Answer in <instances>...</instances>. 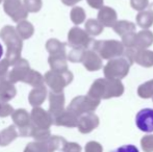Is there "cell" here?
I'll list each match as a JSON object with an SVG mask.
<instances>
[{
	"instance_id": "obj_1",
	"label": "cell",
	"mask_w": 153,
	"mask_h": 152,
	"mask_svg": "<svg viewBox=\"0 0 153 152\" xmlns=\"http://www.w3.org/2000/svg\"><path fill=\"white\" fill-rule=\"evenodd\" d=\"M0 38L4 41L7 47L5 59H7L13 66L18 59H21V52L23 49L22 38L19 36L15 27L10 25H6L0 30Z\"/></svg>"
},
{
	"instance_id": "obj_2",
	"label": "cell",
	"mask_w": 153,
	"mask_h": 152,
	"mask_svg": "<svg viewBox=\"0 0 153 152\" xmlns=\"http://www.w3.org/2000/svg\"><path fill=\"white\" fill-rule=\"evenodd\" d=\"M73 75L70 71L56 72L50 70L47 71L44 75L45 83L52 90L53 92H62L65 87L72 81Z\"/></svg>"
},
{
	"instance_id": "obj_3",
	"label": "cell",
	"mask_w": 153,
	"mask_h": 152,
	"mask_svg": "<svg viewBox=\"0 0 153 152\" xmlns=\"http://www.w3.org/2000/svg\"><path fill=\"white\" fill-rule=\"evenodd\" d=\"M13 122L15 123V126L18 128V132L20 136H31L33 131V125L31 123L30 114H28L26 110H14L12 115Z\"/></svg>"
},
{
	"instance_id": "obj_4",
	"label": "cell",
	"mask_w": 153,
	"mask_h": 152,
	"mask_svg": "<svg viewBox=\"0 0 153 152\" xmlns=\"http://www.w3.org/2000/svg\"><path fill=\"white\" fill-rule=\"evenodd\" d=\"M99 100L95 99V98L88 96H78V97L74 98L71 101L70 105H69L68 110L73 112L74 114H76L78 117L89 114V113L95 110V108L98 106Z\"/></svg>"
},
{
	"instance_id": "obj_5",
	"label": "cell",
	"mask_w": 153,
	"mask_h": 152,
	"mask_svg": "<svg viewBox=\"0 0 153 152\" xmlns=\"http://www.w3.org/2000/svg\"><path fill=\"white\" fill-rule=\"evenodd\" d=\"M3 10L15 22H21L28 16V10L21 0H3Z\"/></svg>"
},
{
	"instance_id": "obj_6",
	"label": "cell",
	"mask_w": 153,
	"mask_h": 152,
	"mask_svg": "<svg viewBox=\"0 0 153 152\" xmlns=\"http://www.w3.org/2000/svg\"><path fill=\"white\" fill-rule=\"evenodd\" d=\"M31 123L34 127L49 129L52 124H54L53 116L49 112H46L42 108H33L30 114Z\"/></svg>"
},
{
	"instance_id": "obj_7",
	"label": "cell",
	"mask_w": 153,
	"mask_h": 152,
	"mask_svg": "<svg viewBox=\"0 0 153 152\" xmlns=\"http://www.w3.org/2000/svg\"><path fill=\"white\" fill-rule=\"evenodd\" d=\"M30 67L29 63L24 59H20L13 65V69L10 71L7 76V79L12 83H16L19 81L24 82L25 78L30 72Z\"/></svg>"
},
{
	"instance_id": "obj_8",
	"label": "cell",
	"mask_w": 153,
	"mask_h": 152,
	"mask_svg": "<svg viewBox=\"0 0 153 152\" xmlns=\"http://www.w3.org/2000/svg\"><path fill=\"white\" fill-rule=\"evenodd\" d=\"M129 65L125 59H119L111 61L107 64L104 69L105 76L108 78H122L127 74Z\"/></svg>"
},
{
	"instance_id": "obj_9",
	"label": "cell",
	"mask_w": 153,
	"mask_h": 152,
	"mask_svg": "<svg viewBox=\"0 0 153 152\" xmlns=\"http://www.w3.org/2000/svg\"><path fill=\"white\" fill-rule=\"evenodd\" d=\"M69 45L73 48H87L91 43L88 33L78 27H73L68 35Z\"/></svg>"
},
{
	"instance_id": "obj_10",
	"label": "cell",
	"mask_w": 153,
	"mask_h": 152,
	"mask_svg": "<svg viewBox=\"0 0 153 152\" xmlns=\"http://www.w3.org/2000/svg\"><path fill=\"white\" fill-rule=\"evenodd\" d=\"M135 124L137 128L144 132H153V110L144 108L135 116Z\"/></svg>"
},
{
	"instance_id": "obj_11",
	"label": "cell",
	"mask_w": 153,
	"mask_h": 152,
	"mask_svg": "<svg viewBox=\"0 0 153 152\" xmlns=\"http://www.w3.org/2000/svg\"><path fill=\"white\" fill-rule=\"evenodd\" d=\"M65 108V95L62 92H53L49 93V113L53 118L64 112Z\"/></svg>"
},
{
	"instance_id": "obj_12",
	"label": "cell",
	"mask_w": 153,
	"mask_h": 152,
	"mask_svg": "<svg viewBox=\"0 0 153 152\" xmlns=\"http://www.w3.org/2000/svg\"><path fill=\"white\" fill-rule=\"evenodd\" d=\"M99 125V119L95 114L89 113V114H85L79 117V121H78V130L79 132L85 134V133H90L91 131L97 128Z\"/></svg>"
},
{
	"instance_id": "obj_13",
	"label": "cell",
	"mask_w": 153,
	"mask_h": 152,
	"mask_svg": "<svg viewBox=\"0 0 153 152\" xmlns=\"http://www.w3.org/2000/svg\"><path fill=\"white\" fill-rule=\"evenodd\" d=\"M54 124L57 126H65V127H77L79 121V117L71 110H64L62 114L53 118Z\"/></svg>"
},
{
	"instance_id": "obj_14",
	"label": "cell",
	"mask_w": 153,
	"mask_h": 152,
	"mask_svg": "<svg viewBox=\"0 0 153 152\" xmlns=\"http://www.w3.org/2000/svg\"><path fill=\"white\" fill-rule=\"evenodd\" d=\"M67 141L59 136H51L49 139L39 142L43 152H55L56 150H62Z\"/></svg>"
},
{
	"instance_id": "obj_15",
	"label": "cell",
	"mask_w": 153,
	"mask_h": 152,
	"mask_svg": "<svg viewBox=\"0 0 153 152\" xmlns=\"http://www.w3.org/2000/svg\"><path fill=\"white\" fill-rule=\"evenodd\" d=\"M17 90L7 78H0V101L7 102L16 96Z\"/></svg>"
},
{
	"instance_id": "obj_16",
	"label": "cell",
	"mask_w": 153,
	"mask_h": 152,
	"mask_svg": "<svg viewBox=\"0 0 153 152\" xmlns=\"http://www.w3.org/2000/svg\"><path fill=\"white\" fill-rule=\"evenodd\" d=\"M46 97H47V89L45 87V85L40 87H34L28 95L29 104L33 106V108H39V106H41L44 103Z\"/></svg>"
},
{
	"instance_id": "obj_17",
	"label": "cell",
	"mask_w": 153,
	"mask_h": 152,
	"mask_svg": "<svg viewBox=\"0 0 153 152\" xmlns=\"http://www.w3.org/2000/svg\"><path fill=\"white\" fill-rule=\"evenodd\" d=\"M82 63L85 67L90 71H96L101 68V61L98 55L93 51H85L83 54Z\"/></svg>"
},
{
	"instance_id": "obj_18",
	"label": "cell",
	"mask_w": 153,
	"mask_h": 152,
	"mask_svg": "<svg viewBox=\"0 0 153 152\" xmlns=\"http://www.w3.org/2000/svg\"><path fill=\"white\" fill-rule=\"evenodd\" d=\"M19 136V132L17 131L16 126L10 125L7 128L3 129L0 132V146H8L10 143H13Z\"/></svg>"
},
{
	"instance_id": "obj_19",
	"label": "cell",
	"mask_w": 153,
	"mask_h": 152,
	"mask_svg": "<svg viewBox=\"0 0 153 152\" xmlns=\"http://www.w3.org/2000/svg\"><path fill=\"white\" fill-rule=\"evenodd\" d=\"M46 49L50 55H66V45L56 39L47 41Z\"/></svg>"
},
{
	"instance_id": "obj_20",
	"label": "cell",
	"mask_w": 153,
	"mask_h": 152,
	"mask_svg": "<svg viewBox=\"0 0 153 152\" xmlns=\"http://www.w3.org/2000/svg\"><path fill=\"white\" fill-rule=\"evenodd\" d=\"M48 63L51 67V70L56 72H65L67 70L66 55H50Z\"/></svg>"
},
{
	"instance_id": "obj_21",
	"label": "cell",
	"mask_w": 153,
	"mask_h": 152,
	"mask_svg": "<svg viewBox=\"0 0 153 152\" xmlns=\"http://www.w3.org/2000/svg\"><path fill=\"white\" fill-rule=\"evenodd\" d=\"M16 30L19 33V36L22 38V40H27V39L32 37V35L34 33V27L30 22H28L26 20H23L18 23V25L16 27Z\"/></svg>"
},
{
	"instance_id": "obj_22",
	"label": "cell",
	"mask_w": 153,
	"mask_h": 152,
	"mask_svg": "<svg viewBox=\"0 0 153 152\" xmlns=\"http://www.w3.org/2000/svg\"><path fill=\"white\" fill-rule=\"evenodd\" d=\"M24 82L33 87H44L45 80H44V77L41 75L38 71L31 69L27 77L25 78Z\"/></svg>"
},
{
	"instance_id": "obj_23",
	"label": "cell",
	"mask_w": 153,
	"mask_h": 152,
	"mask_svg": "<svg viewBox=\"0 0 153 152\" xmlns=\"http://www.w3.org/2000/svg\"><path fill=\"white\" fill-rule=\"evenodd\" d=\"M113 13H114V10L108 7L102 8V10H100V13H99V15H98V19L101 24L105 25V26H113L114 25L113 23L116 18H111V17H109L111 14H113Z\"/></svg>"
},
{
	"instance_id": "obj_24",
	"label": "cell",
	"mask_w": 153,
	"mask_h": 152,
	"mask_svg": "<svg viewBox=\"0 0 153 152\" xmlns=\"http://www.w3.org/2000/svg\"><path fill=\"white\" fill-rule=\"evenodd\" d=\"M32 138L36 140V142H43L51 136L50 129H43V128H36L33 126V131L31 134Z\"/></svg>"
},
{
	"instance_id": "obj_25",
	"label": "cell",
	"mask_w": 153,
	"mask_h": 152,
	"mask_svg": "<svg viewBox=\"0 0 153 152\" xmlns=\"http://www.w3.org/2000/svg\"><path fill=\"white\" fill-rule=\"evenodd\" d=\"M85 29H87V33H90V35L97 36L101 33L103 27H102V24H100L98 21L91 19V20H89L85 23Z\"/></svg>"
},
{
	"instance_id": "obj_26",
	"label": "cell",
	"mask_w": 153,
	"mask_h": 152,
	"mask_svg": "<svg viewBox=\"0 0 153 152\" xmlns=\"http://www.w3.org/2000/svg\"><path fill=\"white\" fill-rule=\"evenodd\" d=\"M85 13L79 6L73 7V10H71V20L74 24H80L81 22L85 21Z\"/></svg>"
},
{
	"instance_id": "obj_27",
	"label": "cell",
	"mask_w": 153,
	"mask_h": 152,
	"mask_svg": "<svg viewBox=\"0 0 153 152\" xmlns=\"http://www.w3.org/2000/svg\"><path fill=\"white\" fill-rule=\"evenodd\" d=\"M23 4L28 13H38L42 8V0H23Z\"/></svg>"
},
{
	"instance_id": "obj_28",
	"label": "cell",
	"mask_w": 153,
	"mask_h": 152,
	"mask_svg": "<svg viewBox=\"0 0 153 152\" xmlns=\"http://www.w3.org/2000/svg\"><path fill=\"white\" fill-rule=\"evenodd\" d=\"M139 94L141 97L148 98L153 95V80L148 81L147 83L141 85L139 89Z\"/></svg>"
},
{
	"instance_id": "obj_29",
	"label": "cell",
	"mask_w": 153,
	"mask_h": 152,
	"mask_svg": "<svg viewBox=\"0 0 153 152\" xmlns=\"http://www.w3.org/2000/svg\"><path fill=\"white\" fill-rule=\"evenodd\" d=\"M141 146L144 152H153V134H148L142 138Z\"/></svg>"
},
{
	"instance_id": "obj_30",
	"label": "cell",
	"mask_w": 153,
	"mask_h": 152,
	"mask_svg": "<svg viewBox=\"0 0 153 152\" xmlns=\"http://www.w3.org/2000/svg\"><path fill=\"white\" fill-rule=\"evenodd\" d=\"M85 51H83L82 48H73L72 51L69 53L68 59L71 62H74V63H77V62H81L83 59V54H85Z\"/></svg>"
},
{
	"instance_id": "obj_31",
	"label": "cell",
	"mask_w": 153,
	"mask_h": 152,
	"mask_svg": "<svg viewBox=\"0 0 153 152\" xmlns=\"http://www.w3.org/2000/svg\"><path fill=\"white\" fill-rule=\"evenodd\" d=\"M13 113H14V108L10 104H8L7 102L0 101V118L8 117L13 115Z\"/></svg>"
},
{
	"instance_id": "obj_32",
	"label": "cell",
	"mask_w": 153,
	"mask_h": 152,
	"mask_svg": "<svg viewBox=\"0 0 153 152\" xmlns=\"http://www.w3.org/2000/svg\"><path fill=\"white\" fill-rule=\"evenodd\" d=\"M10 66H12V64L7 59L0 61V78H7L8 73H10L8 72Z\"/></svg>"
},
{
	"instance_id": "obj_33",
	"label": "cell",
	"mask_w": 153,
	"mask_h": 152,
	"mask_svg": "<svg viewBox=\"0 0 153 152\" xmlns=\"http://www.w3.org/2000/svg\"><path fill=\"white\" fill-rule=\"evenodd\" d=\"M85 152H103L102 145L99 144L98 142H94L91 141L85 145Z\"/></svg>"
},
{
	"instance_id": "obj_34",
	"label": "cell",
	"mask_w": 153,
	"mask_h": 152,
	"mask_svg": "<svg viewBox=\"0 0 153 152\" xmlns=\"http://www.w3.org/2000/svg\"><path fill=\"white\" fill-rule=\"evenodd\" d=\"M62 152H81V147L77 143L67 142L62 148Z\"/></svg>"
},
{
	"instance_id": "obj_35",
	"label": "cell",
	"mask_w": 153,
	"mask_h": 152,
	"mask_svg": "<svg viewBox=\"0 0 153 152\" xmlns=\"http://www.w3.org/2000/svg\"><path fill=\"white\" fill-rule=\"evenodd\" d=\"M23 152H43L42 148H41L39 142H32L27 144V146L25 147Z\"/></svg>"
},
{
	"instance_id": "obj_36",
	"label": "cell",
	"mask_w": 153,
	"mask_h": 152,
	"mask_svg": "<svg viewBox=\"0 0 153 152\" xmlns=\"http://www.w3.org/2000/svg\"><path fill=\"white\" fill-rule=\"evenodd\" d=\"M113 152H139V149L134 145H124V146L117 148Z\"/></svg>"
},
{
	"instance_id": "obj_37",
	"label": "cell",
	"mask_w": 153,
	"mask_h": 152,
	"mask_svg": "<svg viewBox=\"0 0 153 152\" xmlns=\"http://www.w3.org/2000/svg\"><path fill=\"white\" fill-rule=\"evenodd\" d=\"M133 8L135 10H143L147 6L148 4V0H132L131 1Z\"/></svg>"
},
{
	"instance_id": "obj_38",
	"label": "cell",
	"mask_w": 153,
	"mask_h": 152,
	"mask_svg": "<svg viewBox=\"0 0 153 152\" xmlns=\"http://www.w3.org/2000/svg\"><path fill=\"white\" fill-rule=\"evenodd\" d=\"M87 1L93 8H100L103 3V0H87Z\"/></svg>"
},
{
	"instance_id": "obj_39",
	"label": "cell",
	"mask_w": 153,
	"mask_h": 152,
	"mask_svg": "<svg viewBox=\"0 0 153 152\" xmlns=\"http://www.w3.org/2000/svg\"><path fill=\"white\" fill-rule=\"evenodd\" d=\"M80 0H62V2L64 4H66V5H69V6H72L74 5L75 3H77V2H79Z\"/></svg>"
},
{
	"instance_id": "obj_40",
	"label": "cell",
	"mask_w": 153,
	"mask_h": 152,
	"mask_svg": "<svg viewBox=\"0 0 153 152\" xmlns=\"http://www.w3.org/2000/svg\"><path fill=\"white\" fill-rule=\"evenodd\" d=\"M2 54H3V48H2V46H1V44H0V59H1V56H2Z\"/></svg>"
},
{
	"instance_id": "obj_41",
	"label": "cell",
	"mask_w": 153,
	"mask_h": 152,
	"mask_svg": "<svg viewBox=\"0 0 153 152\" xmlns=\"http://www.w3.org/2000/svg\"><path fill=\"white\" fill-rule=\"evenodd\" d=\"M1 2H2V0H0V3H1Z\"/></svg>"
}]
</instances>
